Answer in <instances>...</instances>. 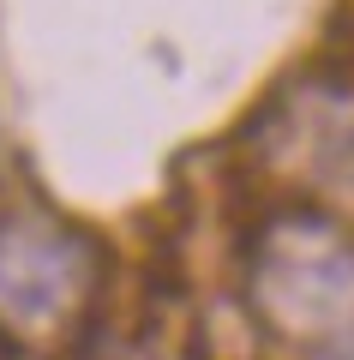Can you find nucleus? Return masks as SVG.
I'll return each mask as SVG.
<instances>
[{"instance_id":"obj_1","label":"nucleus","mask_w":354,"mask_h":360,"mask_svg":"<svg viewBox=\"0 0 354 360\" xmlns=\"http://www.w3.org/2000/svg\"><path fill=\"white\" fill-rule=\"evenodd\" d=\"M90 283V252L78 234L42 217H0V324L42 336L72 312Z\"/></svg>"}]
</instances>
